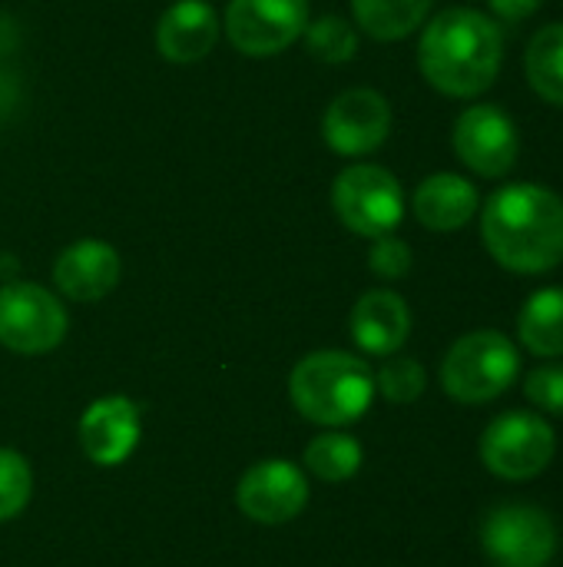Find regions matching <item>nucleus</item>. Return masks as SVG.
<instances>
[{"label": "nucleus", "mask_w": 563, "mask_h": 567, "mask_svg": "<svg viewBox=\"0 0 563 567\" xmlns=\"http://www.w3.org/2000/svg\"><path fill=\"white\" fill-rule=\"evenodd\" d=\"M309 27V0H229L226 33L246 56H275Z\"/></svg>", "instance_id": "9"}, {"label": "nucleus", "mask_w": 563, "mask_h": 567, "mask_svg": "<svg viewBox=\"0 0 563 567\" xmlns=\"http://www.w3.org/2000/svg\"><path fill=\"white\" fill-rule=\"evenodd\" d=\"M425 385H428L425 369L415 359H388L375 375V389L395 405H408V402L421 399Z\"/></svg>", "instance_id": "24"}, {"label": "nucleus", "mask_w": 563, "mask_h": 567, "mask_svg": "<svg viewBox=\"0 0 563 567\" xmlns=\"http://www.w3.org/2000/svg\"><path fill=\"white\" fill-rule=\"evenodd\" d=\"M524 70H528V83L534 86V93L551 103L563 106V23H548L541 27L524 53Z\"/></svg>", "instance_id": "20"}, {"label": "nucleus", "mask_w": 563, "mask_h": 567, "mask_svg": "<svg viewBox=\"0 0 563 567\" xmlns=\"http://www.w3.org/2000/svg\"><path fill=\"white\" fill-rule=\"evenodd\" d=\"M302 33H305L309 53H312L315 60H322V63H345V60H352L355 50H358V33H355V27H352L345 17H335V13L312 20Z\"/></svg>", "instance_id": "22"}, {"label": "nucleus", "mask_w": 563, "mask_h": 567, "mask_svg": "<svg viewBox=\"0 0 563 567\" xmlns=\"http://www.w3.org/2000/svg\"><path fill=\"white\" fill-rule=\"evenodd\" d=\"M66 309L33 282L0 286V346L20 355H43L66 336Z\"/></svg>", "instance_id": "7"}, {"label": "nucleus", "mask_w": 563, "mask_h": 567, "mask_svg": "<svg viewBox=\"0 0 563 567\" xmlns=\"http://www.w3.org/2000/svg\"><path fill=\"white\" fill-rule=\"evenodd\" d=\"M362 445L352 435L342 432H325L319 439H312V445L305 449V465L315 478L322 482H345L362 468Z\"/></svg>", "instance_id": "21"}, {"label": "nucleus", "mask_w": 563, "mask_h": 567, "mask_svg": "<svg viewBox=\"0 0 563 567\" xmlns=\"http://www.w3.org/2000/svg\"><path fill=\"white\" fill-rule=\"evenodd\" d=\"M481 545L498 567H548L557 551V528L534 505H504L488 515Z\"/></svg>", "instance_id": "8"}, {"label": "nucleus", "mask_w": 563, "mask_h": 567, "mask_svg": "<svg viewBox=\"0 0 563 567\" xmlns=\"http://www.w3.org/2000/svg\"><path fill=\"white\" fill-rule=\"evenodd\" d=\"M332 206L342 226H348L355 236L378 239L395 233L405 219V189L385 166L355 163L338 173L332 186Z\"/></svg>", "instance_id": "5"}, {"label": "nucleus", "mask_w": 563, "mask_h": 567, "mask_svg": "<svg viewBox=\"0 0 563 567\" xmlns=\"http://www.w3.org/2000/svg\"><path fill=\"white\" fill-rule=\"evenodd\" d=\"M292 405L315 425L358 422L375 399V372L348 352H312L289 375Z\"/></svg>", "instance_id": "3"}, {"label": "nucleus", "mask_w": 563, "mask_h": 567, "mask_svg": "<svg viewBox=\"0 0 563 567\" xmlns=\"http://www.w3.org/2000/svg\"><path fill=\"white\" fill-rule=\"evenodd\" d=\"M219 17L209 0H176L156 23V50L169 63H196L212 53Z\"/></svg>", "instance_id": "15"}, {"label": "nucleus", "mask_w": 563, "mask_h": 567, "mask_svg": "<svg viewBox=\"0 0 563 567\" xmlns=\"http://www.w3.org/2000/svg\"><path fill=\"white\" fill-rule=\"evenodd\" d=\"M431 10V0H352L355 23L375 40H405Z\"/></svg>", "instance_id": "19"}, {"label": "nucleus", "mask_w": 563, "mask_h": 567, "mask_svg": "<svg viewBox=\"0 0 563 567\" xmlns=\"http://www.w3.org/2000/svg\"><path fill=\"white\" fill-rule=\"evenodd\" d=\"M53 282L73 302H100L119 282V256L103 239H80L56 256Z\"/></svg>", "instance_id": "14"}, {"label": "nucleus", "mask_w": 563, "mask_h": 567, "mask_svg": "<svg viewBox=\"0 0 563 567\" xmlns=\"http://www.w3.org/2000/svg\"><path fill=\"white\" fill-rule=\"evenodd\" d=\"M309 502V482L302 468L285 458L252 465L236 488V505L256 525H285L302 515Z\"/></svg>", "instance_id": "12"}, {"label": "nucleus", "mask_w": 563, "mask_h": 567, "mask_svg": "<svg viewBox=\"0 0 563 567\" xmlns=\"http://www.w3.org/2000/svg\"><path fill=\"white\" fill-rule=\"evenodd\" d=\"M352 339L368 355H395L411 332V312L408 302L392 289H372L365 292L352 309Z\"/></svg>", "instance_id": "16"}, {"label": "nucleus", "mask_w": 563, "mask_h": 567, "mask_svg": "<svg viewBox=\"0 0 563 567\" xmlns=\"http://www.w3.org/2000/svg\"><path fill=\"white\" fill-rule=\"evenodd\" d=\"M33 495V472L13 449H0V522L17 518Z\"/></svg>", "instance_id": "23"}, {"label": "nucleus", "mask_w": 563, "mask_h": 567, "mask_svg": "<svg viewBox=\"0 0 563 567\" xmlns=\"http://www.w3.org/2000/svg\"><path fill=\"white\" fill-rule=\"evenodd\" d=\"M481 239L508 272H551L563 262V199L541 183L501 186L484 203Z\"/></svg>", "instance_id": "1"}, {"label": "nucleus", "mask_w": 563, "mask_h": 567, "mask_svg": "<svg viewBox=\"0 0 563 567\" xmlns=\"http://www.w3.org/2000/svg\"><path fill=\"white\" fill-rule=\"evenodd\" d=\"M504 63V33L475 7H448L428 20L418 40L421 76L445 96L484 93Z\"/></svg>", "instance_id": "2"}, {"label": "nucleus", "mask_w": 563, "mask_h": 567, "mask_svg": "<svg viewBox=\"0 0 563 567\" xmlns=\"http://www.w3.org/2000/svg\"><path fill=\"white\" fill-rule=\"evenodd\" d=\"M521 372L518 346L494 329H478L461 336L445 362H441V385L455 402L481 405L504 395Z\"/></svg>", "instance_id": "4"}, {"label": "nucleus", "mask_w": 563, "mask_h": 567, "mask_svg": "<svg viewBox=\"0 0 563 567\" xmlns=\"http://www.w3.org/2000/svg\"><path fill=\"white\" fill-rule=\"evenodd\" d=\"M521 346L541 359L563 355V286L538 289L518 316Z\"/></svg>", "instance_id": "18"}, {"label": "nucleus", "mask_w": 563, "mask_h": 567, "mask_svg": "<svg viewBox=\"0 0 563 567\" xmlns=\"http://www.w3.org/2000/svg\"><path fill=\"white\" fill-rule=\"evenodd\" d=\"M368 266L375 276L382 279H402L411 272V246L405 239H398L395 233L388 236H378L372 243V252H368Z\"/></svg>", "instance_id": "26"}, {"label": "nucleus", "mask_w": 563, "mask_h": 567, "mask_svg": "<svg viewBox=\"0 0 563 567\" xmlns=\"http://www.w3.org/2000/svg\"><path fill=\"white\" fill-rule=\"evenodd\" d=\"M451 143L458 159L484 179L508 176L521 153V136L514 120L494 103L468 106L455 123Z\"/></svg>", "instance_id": "10"}, {"label": "nucleus", "mask_w": 563, "mask_h": 567, "mask_svg": "<svg viewBox=\"0 0 563 567\" xmlns=\"http://www.w3.org/2000/svg\"><path fill=\"white\" fill-rule=\"evenodd\" d=\"M544 0H488L491 13L504 23H521L528 17H534L541 10Z\"/></svg>", "instance_id": "27"}, {"label": "nucleus", "mask_w": 563, "mask_h": 567, "mask_svg": "<svg viewBox=\"0 0 563 567\" xmlns=\"http://www.w3.org/2000/svg\"><path fill=\"white\" fill-rule=\"evenodd\" d=\"M478 213V189L458 173H435L415 189V216L431 233H458Z\"/></svg>", "instance_id": "17"}, {"label": "nucleus", "mask_w": 563, "mask_h": 567, "mask_svg": "<svg viewBox=\"0 0 563 567\" xmlns=\"http://www.w3.org/2000/svg\"><path fill=\"white\" fill-rule=\"evenodd\" d=\"M80 445L93 465H123L139 445V409L126 395L96 399L80 419Z\"/></svg>", "instance_id": "13"}, {"label": "nucleus", "mask_w": 563, "mask_h": 567, "mask_svg": "<svg viewBox=\"0 0 563 567\" xmlns=\"http://www.w3.org/2000/svg\"><path fill=\"white\" fill-rule=\"evenodd\" d=\"M554 458V429L538 412H504L481 435V462L508 482L538 478Z\"/></svg>", "instance_id": "6"}, {"label": "nucleus", "mask_w": 563, "mask_h": 567, "mask_svg": "<svg viewBox=\"0 0 563 567\" xmlns=\"http://www.w3.org/2000/svg\"><path fill=\"white\" fill-rule=\"evenodd\" d=\"M388 133L392 106L378 90L368 86L338 93L322 116V136L342 156H368L388 140Z\"/></svg>", "instance_id": "11"}, {"label": "nucleus", "mask_w": 563, "mask_h": 567, "mask_svg": "<svg viewBox=\"0 0 563 567\" xmlns=\"http://www.w3.org/2000/svg\"><path fill=\"white\" fill-rule=\"evenodd\" d=\"M524 395L538 412L548 415H563V362H548L538 365L524 379Z\"/></svg>", "instance_id": "25"}]
</instances>
